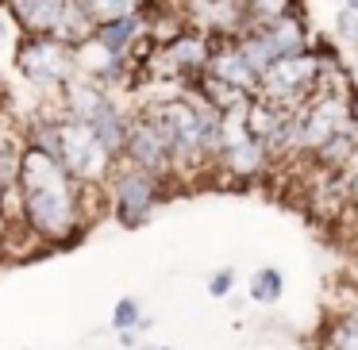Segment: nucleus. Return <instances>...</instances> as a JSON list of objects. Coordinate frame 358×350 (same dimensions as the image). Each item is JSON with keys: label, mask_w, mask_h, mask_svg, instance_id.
<instances>
[{"label": "nucleus", "mask_w": 358, "mask_h": 350, "mask_svg": "<svg viewBox=\"0 0 358 350\" xmlns=\"http://www.w3.org/2000/svg\"><path fill=\"white\" fill-rule=\"evenodd\" d=\"M212 47H216L212 35L196 31V27H185V31H178L173 39L155 43V50H150L147 62H143V81H162V85L185 89L193 78H201V73L208 70Z\"/></svg>", "instance_id": "39448f33"}, {"label": "nucleus", "mask_w": 358, "mask_h": 350, "mask_svg": "<svg viewBox=\"0 0 358 350\" xmlns=\"http://www.w3.org/2000/svg\"><path fill=\"white\" fill-rule=\"evenodd\" d=\"M4 127H8V119H4V116H0V131H4Z\"/></svg>", "instance_id": "393cba45"}, {"label": "nucleus", "mask_w": 358, "mask_h": 350, "mask_svg": "<svg viewBox=\"0 0 358 350\" xmlns=\"http://www.w3.org/2000/svg\"><path fill=\"white\" fill-rule=\"evenodd\" d=\"M324 350H358V308L335 312L324 331Z\"/></svg>", "instance_id": "4468645a"}, {"label": "nucleus", "mask_w": 358, "mask_h": 350, "mask_svg": "<svg viewBox=\"0 0 358 350\" xmlns=\"http://www.w3.org/2000/svg\"><path fill=\"white\" fill-rule=\"evenodd\" d=\"M139 350H170V347H139Z\"/></svg>", "instance_id": "b1692460"}, {"label": "nucleus", "mask_w": 358, "mask_h": 350, "mask_svg": "<svg viewBox=\"0 0 358 350\" xmlns=\"http://www.w3.org/2000/svg\"><path fill=\"white\" fill-rule=\"evenodd\" d=\"M335 39H339L347 50L358 54V12H350V8L335 12Z\"/></svg>", "instance_id": "a211bd4d"}, {"label": "nucleus", "mask_w": 358, "mask_h": 350, "mask_svg": "<svg viewBox=\"0 0 358 350\" xmlns=\"http://www.w3.org/2000/svg\"><path fill=\"white\" fill-rule=\"evenodd\" d=\"M231 289H235V270H231V265H224V270H216L208 277V296H216V300L231 296Z\"/></svg>", "instance_id": "6ab92c4d"}, {"label": "nucleus", "mask_w": 358, "mask_h": 350, "mask_svg": "<svg viewBox=\"0 0 358 350\" xmlns=\"http://www.w3.org/2000/svg\"><path fill=\"white\" fill-rule=\"evenodd\" d=\"M324 58L316 50H304V54H289L278 58L270 70L262 73V85H258V96L270 104H281V108H301L312 93L324 81Z\"/></svg>", "instance_id": "6e6552de"}, {"label": "nucleus", "mask_w": 358, "mask_h": 350, "mask_svg": "<svg viewBox=\"0 0 358 350\" xmlns=\"http://www.w3.org/2000/svg\"><path fill=\"white\" fill-rule=\"evenodd\" d=\"M85 16L96 24H112V20H124V16H139V12L150 8V0H81Z\"/></svg>", "instance_id": "2eb2a0df"}, {"label": "nucleus", "mask_w": 358, "mask_h": 350, "mask_svg": "<svg viewBox=\"0 0 358 350\" xmlns=\"http://www.w3.org/2000/svg\"><path fill=\"white\" fill-rule=\"evenodd\" d=\"M224 124H227V139H224V150H220V162H216V177H227L235 185L262 181L278 162H273L270 147L247 127V108L224 112Z\"/></svg>", "instance_id": "0eeeda50"}, {"label": "nucleus", "mask_w": 358, "mask_h": 350, "mask_svg": "<svg viewBox=\"0 0 358 350\" xmlns=\"http://www.w3.org/2000/svg\"><path fill=\"white\" fill-rule=\"evenodd\" d=\"M247 296L255 304H278L281 296H285V273L278 270V265H258L255 273H250V285H247Z\"/></svg>", "instance_id": "ddd939ff"}, {"label": "nucleus", "mask_w": 358, "mask_h": 350, "mask_svg": "<svg viewBox=\"0 0 358 350\" xmlns=\"http://www.w3.org/2000/svg\"><path fill=\"white\" fill-rule=\"evenodd\" d=\"M355 208H358V204H355Z\"/></svg>", "instance_id": "cd10ccee"}, {"label": "nucleus", "mask_w": 358, "mask_h": 350, "mask_svg": "<svg viewBox=\"0 0 358 350\" xmlns=\"http://www.w3.org/2000/svg\"><path fill=\"white\" fill-rule=\"evenodd\" d=\"M120 162L139 166V170L158 173V177H166V181H173V185H178V177H173L170 143H166V135H162V127H158V119L150 116L147 108H139V104H135L131 131H127V143H124V154H120Z\"/></svg>", "instance_id": "1a4fd4ad"}, {"label": "nucleus", "mask_w": 358, "mask_h": 350, "mask_svg": "<svg viewBox=\"0 0 358 350\" xmlns=\"http://www.w3.org/2000/svg\"><path fill=\"white\" fill-rule=\"evenodd\" d=\"M243 12H247V24H273L281 16H296V12H308L304 0H239Z\"/></svg>", "instance_id": "dca6fc26"}, {"label": "nucleus", "mask_w": 358, "mask_h": 350, "mask_svg": "<svg viewBox=\"0 0 358 350\" xmlns=\"http://www.w3.org/2000/svg\"><path fill=\"white\" fill-rule=\"evenodd\" d=\"M58 158L66 162V170L89 189H104L112 177V170L120 166V158L96 139V131L85 124V119H73V116H58Z\"/></svg>", "instance_id": "423d86ee"}, {"label": "nucleus", "mask_w": 358, "mask_h": 350, "mask_svg": "<svg viewBox=\"0 0 358 350\" xmlns=\"http://www.w3.org/2000/svg\"><path fill=\"white\" fill-rule=\"evenodd\" d=\"M173 4L189 27L212 35V39H231L250 27L239 0H173Z\"/></svg>", "instance_id": "9d476101"}, {"label": "nucleus", "mask_w": 358, "mask_h": 350, "mask_svg": "<svg viewBox=\"0 0 358 350\" xmlns=\"http://www.w3.org/2000/svg\"><path fill=\"white\" fill-rule=\"evenodd\" d=\"M312 43H316V35H312L308 12L281 16V20H273V24H250L247 31L235 35V47L243 50V58L250 62V70H255L258 78H262L278 58L312 50Z\"/></svg>", "instance_id": "20e7f679"}, {"label": "nucleus", "mask_w": 358, "mask_h": 350, "mask_svg": "<svg viewBox=\"0 0 358 350\" xmlns=\"http://www.w3.org/2000/svg\"><path fill=\"white\" fill-rule=\"evenodd\" d=\"M173 189L178 185L158 177V173H147V170H139V166L120 162L116 170H112L108 185H104V204H108V216L116 219L120 227L135 231V227H143L155 216L158 204H162Z\"/></svg>", "instance_id": "7ed1b4c3"}, {"label": "nucleus", "mask_w": 358, "mask_h": 350, "mask_svg": "<svg viewBox=\"0 0 358 350\" xmlns=\"http://www.w3.org/2000/svg\"><path fill=\"white\" fill-rule=\"evenodd\" d=\"M16 73L43 101H58L62 89L78 78L73 43L55 39V35H20L16 39Z\"/></svg>", "instance_id": "f03ea898"}, {"label": "nucleus", "mask_w": 358, "mask_h": 350, "mask_svg": "<svg viewBox=\"0 0 358 350\" xmlns=\"http://www.w3.org/2000/svg\"><path fill=\"white\" fill-rule=\"evenodd\" d=\"M347 116H350V127H358V85L350 89V96H347Z\"/></svg>", "instance_id": "4be33fe9"}, {"label": "nucleus", "mask_w": 358, "mask_h": 350, "mask_svg": "<svg viewBox=\"0 0 358 350\" xmlns=\"http://www.w3.org/2000/svg\"><path fill=\"white\" fill-rule=\"evenodd\" d=\"M73 0H8L20 35H58L70 16Z\"/></svg>", "instance_id": "9b49d317"}, {"label": "nucleus", "mask_w": 358, "mask_h": 350, "mask_svg": "<svg viewBox=\"0 0 358 350\" xmlns=\"http://www.w3.org/2000/svg\"><path fill=\"white\" fill-rule=\"evenodd\" d=\"M143 323V304L135 296H120L112 308V331H135Z\"/></svg>", "instance_id": "f3484780"}, {"label": "nucleus", "mask_w": 358, "mask_h": 350, "mask_svg": "<svg viewBox=\"0 0 358 350\" xmlns=\"http://www.w3.org/2000/svg\"><path fill=\"white\" fill-rule=\"evenodd\" d=\"M20 204H24V227L39 247L66 250L78 247L89 235L96 204H104V189H89L66 170L62 158L39 147H24L20 166Z\"/></svg>", "instance_id": "f257e3e1"}, {"label": "nucleus", "mask_w": 358, "mask_h": 350, "mask_svg": "<svg viewBox=\"0 0 358 350\" xmlns=\"http://www.w3.org/2000/svg\"><path fill=\"white\" fill-rule=\"evenodd\" d=\"M208 73L220 81H227V85H235V89H243V93H258V85H262V78L250 70L243 50L235 47V35L231 39H216L212 58H208Z\"/></svg>", "instance_id": "f8f14e48"}, {"label": "nucleus", "mask_w": 358, "mask_h": 350, "mask_svg": "<svg viewBox=\"0 0 358 350\" xmlns=\"http://www.w3.org/2000/svg\"><path fill=\"white\" fill-rule=\"evenodd\" d=\"M355 81H358V62H355Z\"/></svg>", "instance_id": "a878e982"}, {"label": "nucleus", "mask_w": 358, "mask_h": 350, "mask_svg": "<svg viewBox=\"0 0 358 350\" xmlns=\"http://www.w3.org/2000/svg\"><path fill=\"white\" fill-rule=\"evenodd\" d=\"M0 4H4V8H8V0H0Z\"/></svg>", "instance_id": "bb28decb"}, {"label": "nucleus", "mask_w": 358, "mask_h": 350, "mask_svg": "<svg viewBox=\"0 0 358 350\" xmlns=\"http://www.w3.org/2000/svg\"><path fill=\"white\" fill-rule=\"evenodd\" d=\"M343 8H350V12H358V0H347V4H343Z\"/></svg>", "instance_id": "5701e85b"}, {"label": "nucleus", "mask_w": 358, "mask_h": 350, "mask_svg": "<svg viewBox=\"0 0 358 350\" xmlns=\"http://www.w3.org/2000/svg\"><path fill=\"white\" fill-rule=\"evenodd\" d=\"M16 31H20V27H16V20H12V12L0 4V43H8Z\"/></svg>", "instance_id": "aec40b11"}, {"label": "nucleus", "mask_w": 358, "mask_h": 350, "mask_svg": "<svg viewBox=\"0 0 358 350\" xmlns=\"http://www.w3.org/2000/svg\"><path fill=\"white\" fill-rule=\"evenodd\" d=\"M120 335V347H124V350H139V327H135V331H116Z\"/></svg>", "instance_id": "412c9836"}]
</instances>
